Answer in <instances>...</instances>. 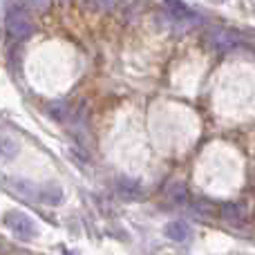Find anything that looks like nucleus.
I'll return each mask as SVG.
<instances>
[{
    "mask_svg": "<svg viewBox=\"0 0 255 255\" xmlns=\"http://www.w3.org/2000/svg\"><path fill=\"white\" fill-rule=\"evenodd\" d=\"M195 208H197L202 215H215V206H213V202H197Z\"/></svg>",
    "mask_w": 255,
    "mask_h": 255,
    "instance_id": "14",
    "label": "nucleus"
},
{
    "mask_svg": "<svg viewBox=\"0 0 255 255\" xmlns=\"http://www.w3.org/2000/svg\"><path fill=\"white\" fill-rule=\"evenodd\" d=\"M166 199L175 206H181V204L188 202V188H186L184 181H170L166 186Z\"/></svg>",
    "mask_w": 255,
    "mask_h": 255,
    "instance_id": "7",
    "label": "nucleus"
},
{
    "mask_svg": "<svg viewBox=\"0 0 255 255\" xmlns=\"http://www.w3.org/2000/svg\"><path fill=\"white\" fill-rule=\"evenodd\" d=\"M222 217L231 226H242L247 222V206L242 202H226L222 204Z\"/></svg>",
    "mask_w": 255,
    "mask_h": 255,
    "instance_id": "4",
    "label": "nucleus"
},
{
    "mask_svg": "<svg viewBox=\"0 0 255 255\" xmlns=\"http://www.w3.org/2000/svg\"><path fill=\"white\" fill-rule=\"evenodd\" d=\"M163 233H166L168 240H172V242H188L190 238H193V229H190L186 222H170V224L163 229Z\"/></svg>",
    "mask_w": 255,
    "mask_h": 255,
    "instance_id": "6",
    "label": "nucleus"
},
{
    "mask_svg": "<svg viewBox=\"0 0 255 255\" xmlns=\"http://www.w3.org/2000/svg\"><path fill=\"white\" fill-rule=\"evenodd\" d=\"M206 40L217 52H229V49L238 47V45L242 43V34L231 29V27H215V29L206 36Z\"/></svg>",
    "mask_w": 255,
    "mask_h": 255,
    "instance_id": "3",
    "label": "nucleus"
},
{
    "mask_svg": "<svg viewBox=\"0 0 255 255\" xmlns=\"http://www.w3.org/2000/svg\"><path fill=\"white\" fill-rule=\"evenodd\" d=\"M117 193H119L124 199H136V197L143 195V190H141L139 181L128 179V177H121V179L117 181Z\"/></svg>",
    "mask_w": 255,
    "mask_h": 255,
    "instance_id": "9",
    "label": "nucleus"
},
{
    "mask_svg": "<svg viewBox=\"0 0 255 255\" xmlns=\"http://www.w3.org/2000/svg\"><path fill=\"white\" fill-rule=\"evenodd\" d=\"M49 2H52V0H22V4H25L27 9H34V11H45V9L49 7Z\"/></svg>",
    "mask_w": 255,
    "mask_h": 255,
    "instance_id": "13",
    "label": "nucleus"
},
{
    "mask_svg": "<svg viewBox=\"0 0 255 255\" xmlns=\"http://www.w3.org/2000/svg\"><path fill=\"white\" fill-rule=\"evenodd\" d=\"M121 0H88V7L94 11H112L119 7Z\"/></svg>",
    "mask_w": 255,
    "mask_h": 255,
    "instance_id": "11",
    "label": "nucleus"
},
{
    "mask_svg": "<svg viewBox=\"0 0 255 255\" xmlns=\"http://www.w3.org/2000/svg\"><path fill=\"white\" fill-rule=\"evenodd\" d=\"M49 115H52V119H65L67 106L65 103H52V106H49Z\"/></svg>",
    "mask_w": 255,
    "mask_h": 255,
    "instance_id": "12",
    "label": "nucleus"
},
{
    "mask_svg": "<svg viewBox=\"0 0 255 255\" xmlns=\"http://www.w3.org/2000/svg\"><path fill=\"white\" fill-rule=\"evenodd\" d=\"M4 29H7L9 38L13 40H25L34 31V22H31L29 13L25 9H11L4 18Z\"/></svg>",
    "mask_w": 255,
    "mask_h": 255,
    "instance_id": "1",
    "label": "nucleus"
},
{
    "mask_svg": "<svg viewBox=\"0 0 255 255\" xmlns=\"http://www.w3.org/2000/svg\"><path fill=\"white\" fill-rule=\"evenodd\" d=\"M63 2H67V0H63Z\"/></svg>",
    "mask_w": 255,
    "mask_h": 255,
    "instance_id": "15",
    "label": "nucleus"
},
{
    "mask_svg": "<svg viewBox=\"0 0 255 255\" xmlns=\"http://www.w3.org/2000/svg\"><path fill=\"white\" fill-rule=\"evenodd\" d=\"M166 7L168 11L172 13V18L175 20H184V22H190V20H199V16L195 11H190L188 7H186L181 0H166Z\"/></svg>",
    "mask_w": 255,
    "mask_h": 255,
    "instance_id": "8",
    "label": "nucleus"
},
{
    "mask_svg": "<svg viewBox=\"0 0 255 255\" xmlns=\"http://www.w3.org/2000/svg\"><path fill=\"white\" fill-rule=\"evenodd\" d=\"M18 150H20V143L13 139L7 132H0V157L11 161V159L18 157Z\"/></svg>",
    "mask_w": 255,
    "mask_h": 255,
    "instance_id": "10",
    "label": "nucleus"
},
{
    "mask_svg": "<svg viewBox=\"0 0 255 255\" xmlns=\"http://www.w3.org/2000/svg\"><path fill=\"white\" fill-rule=\"evenodd\" d=\"M217 2H220V0H217Z\"/></svg>",
    "mask_w": 255,
    "mask_h": 255,
    "instance_id": "16",
    "label": "nucleus"
},
{
    "mask_svg": "<svg viewBox=\"0 0 255 255\" xmlns=\"http://www.w3.org/2000/svg\"><path fill=\"white\" fill-rule=\"evenodd\" d=\"M38 202L47 204V206H58L63 202V188L58 184H45V186H36V197Z\"/></svg>",
    "mask_w": 255,
    "mask_h": 255,
    "instance_id": "5",
    "label": "nucleus"
},
{
    "mask_svg": "<svg viewBox=\"0 0 255 255\" xmlns=\"http://www.w3.org/2000/svg\"><path fill=\"white\" fill-rule=\"evenodd\" d=\"M2 220H4V224H7V229L11 231V233H16L20 240H29V238L38 235V226H36L34 217H29L22 211H7Z\"/></svg>",
    "mask_w": 255,
    "mask_h": 255,
    "instance_id": "2",
    "label": "nucleus"
}]
</instances>
